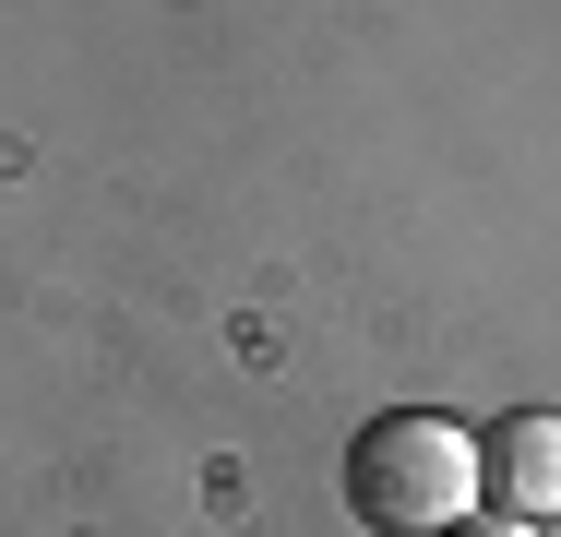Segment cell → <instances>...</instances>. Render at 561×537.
I'll return each instance as SVG.
<instances>
[{
    "mask_svg": "<svg viewBox=\"0 0 561 537\" xmlns=\"http://www.w3.org/2000/svg\"><path fill=\"white\" fill-rule=\"evenodd\" d=\"M478 466H490V490L538 526V514H561V419L550 407H526V419H502L490 442H478Z\"/></svg>",
    "mask_w": 561,
    "mask_h": 537,
    "instance_id": "obj_2",
    "label": "cell"
},
{
    "mask_svg": "<svg viewBox=\"0 0 561 537\" xmlns=\"http://www.w3.org/2000/svg\"><path fill=\"white\" fill-rule=\"evenodd\" d=\"M466 490H478V442L454 419H370L346 442V502H358V526L382 537H454L466 526Z\"/></svg>",
    "mask_w": 561,
    "mask_h": 537,
    "instance_id": "obj_1",
    "label": "cell"
},
{
    "mask_svg": "<svg viewBox=\"0 0 561 537\" xmlns=\"http://www.w3.org/2000/svg\"><path fill=\"white\" fill-rule=\"evenodd\" d=\"M454 537H538V526H526V514H466Z\"/></svg>",
    "mask_w": 561,
    "mask_h": 537,
    "instance_id": "obj_3",
    "label": "cell"
}]
</instances>
